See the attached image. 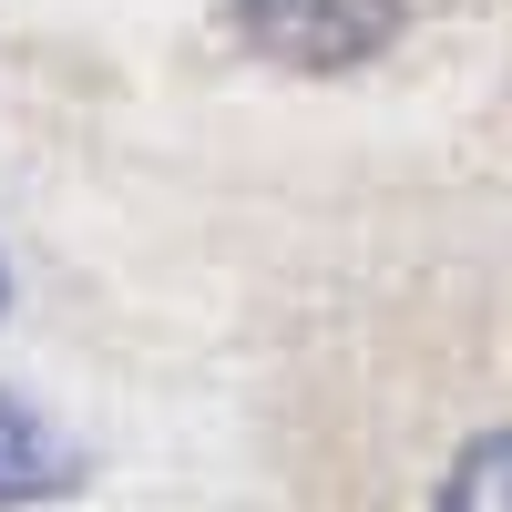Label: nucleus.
I'll use <instances>...</instances> for the list:
<instances>
[{
  "mask_svg": "<svg viewBox=\"0 0 512 512\" xmlns=\"http://www.w3.org/2000/svg\"><path fill=\"white\" fill-rule=\"evenodd\" d=\"M410 21V0H236V31L287 72H349Z\"/></svg>",
  "mask_w": 512,
  "mask_h": 512,
  "instance_id": "nucleus-1",
  "label": "nucleus"
},
{
  "mask_svg": "<svg viewBox=\"0 0 512 512\" xmlns=\"http://www.w3.org/2000/svg\"><path fill=\"white\" fill-rule=\"evenodd\" d=\"M441 512H512V431H492V441H472L451 461Z\"/></svg>",
  "mask_w": 512,
  "mask_h": 512,
  "instance_id": "nucleus-3",
  "label": "nucleus"
},
{
  "mask_svg": "<svg viewBox=\"0 0 512 512\" xmlns=\"http://www.w3.org/2000/svg\"><path fill=\"white\" fill-rule=\"evenodd\" d=\"M72 472H82V461L62 451V431H52L31 400L0 390V502H41V492H62Z\"/></svg>",
  "mask_w": 512,
  "mask_h": 512,
  "instance_id": "nucleus-2",
  "label": "nucleus"
}]
</instances>
